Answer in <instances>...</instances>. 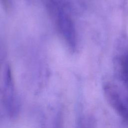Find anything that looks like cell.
Masks as SVG:
<instances>
[{
    "label": "cell",
    "instance_id": "cell-3",
    "mask_svg": "<svg viewBox=\"0 0 128 128\" xmlns=\"http://www.w3.org/2000/svg\"><path fill=\"white\" fill-rule=\"evenodd\" d=\"M119 74L122 80L128 83V51L120 57L119 60Z\"/></svg>",
    "mask_w": 128,
    "mask_h": 128
},
{
    "label": "cell",
    "instance_id": "cell-2",
    "mask_svg": "<svg viewBox=\"0 0 128 128\" xmlns=\"http://www.w3.org/2000/svg\"><path fill=\"white\" fill-rule=\"evenodd\" d=\"M103 92L108 103L128 126V102L123 98L118 88L112 84L106 83L103 87Z\"/></svg>",
    "mask_w": 128,
    "mask_h": 128
},
{
    "label": "cell",
    "instance_id": "cell-1",
    "mask_svg": "<svg viewBox=\"0 0 128 128\" xmlns=\"http://www.w3.org/2000/svg\"><path fill=\"white\" fill-rule=\"evenodd\" d=\"M46 6L56 26L66 40L72 48L76 46V36L71 18L60 0H46Z\"/></svg>",
    "mask_w": 128,
    "mask_h": 128
}]
</instances>
